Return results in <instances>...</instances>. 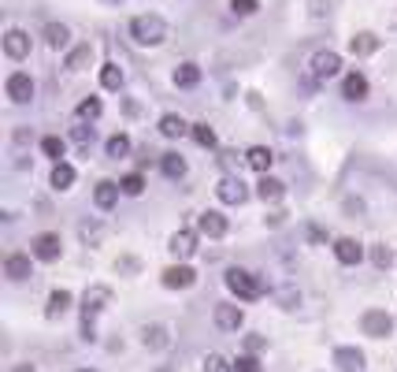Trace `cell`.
<instances>
[{
  "mask_svg": "<svg viewBox=\"0 0 397 372\" xmlns=\"http://www.w3.org/2000/svg\"><path fill=\"white\" fill-rule=\"evenodd\" d=\"M112 302V290L108 287H89L82 294V339L93 342L97 339V316L104 313V305Z\"/></svg>",
  "mask_w": 397,
  "mask_h": 372,
  "instance_id": "6da1fadb",
  "label": "cell"
},
{
  "mask_svg": "<svg viewBox=\"0 0 397 372\" xmlns=\"http://www.w3.org/2000/svg\"><path fill=\"white\" fill-rule=\"evenodd\" d=\"M227 290L238 294L242 302H256V298L264 294V283H260V276L249 272V268H230L227 272Z\"/></svg>",
  "mask_w": 397,
  "mask_h": 372,
  "instance_id": "7a4b0ae2",
  "label": "cell"
},
{
  "mask_svg": "<svg viewBox=\"0 0 397 372\" xmlns=\"http://www.w3.org/2000/svg\"><path fill=\"white\" fill-rule=\"evenodd\" d=\"M131 38L137 45H160L168 38V23L160 15H134L131 19Z\"/></svg>",
  "mask_w": 397,
  "mask_h": 372,
  "instance_id": "3957f363",
  "label": "cell"
},
{
  "mask_svg": "<svg viewBox=\"0 0 397 372\" xmlns=\"http://www.w3.org/2000/svg\"><path fill=\"white\" fill-rule=\"evenodd\" d=\"M360 328H364V335H372V339H390L394 316L386 309H367L364 316H360Z\"/></svg>",
  "mask_w": 397,
  "mask_h": 372,
  "instance_id": "277c9868",
  "label": "cell"
},
{
  "mask_svg": "<svg viewBox=\"0 0 397 372\" xmlns=\"http://www.w3.org/2000/svg\"><path fill=\"white\" fill-rule=\"evenodd\" d=\"M30 253L38 261H60V253H63V242H60V234H52V231H41L38 239L30 242Z\"/></svg>",
  "mask_w": 397,
  "mask_h": 372,
  "instance_id": "5b68a950",
  "label": "cell"
},
{
  "mask_svg": "<svg viewBox=\"0 0 397 372\" xmlns=\"http://www.w3.org/2000/svg\"><path fill=\"white\" fill-rule=\"evenodd\" d=\"M338 71H341V56H338V52L323 49V52H316V56H312V75H316L319 83H327V78H334Z\"/></svg>",
  "mask_w": 397,
  "mask_h": 372,
  "instance_id": "8992f818",
  "label": "cell"
},
{
  "mask_svg": "<svg viewBox=\"0 0 397 372\" xmlns=\"http://www.w3.org/2000/svg\"><path fill=\"white\" fill-rule=\"evenodd\" d=\"M4 89H8V97H12L15 105H26L34 97V78L26 75V71H15V75H8Z\"/></svg>",
  "mask_w": 397,
  "mask_h": 372,
  "instance_id": "52a82bcc",
  "label": "cell"
},
{
  "mask_svg": "<svg viewBox=\"0 0 397 372\" xmlns=\"http://www.w3.org/2000/svg\"><path fill=\"white\" fill-rule=\"evenodd\" d=\"M197 283V272H193L190 265H171V268H163V287L168 290H186Z\"/></svg>",
  "mask_w": 397,
  "mask_h": 372,
  "instance_id": "ba28073f",
  "label": "cell"
},
{
  "mask_svg": "<svg viewBox=\"0 0 397 372\" xmlns=\"http://www.w3.org/2000/svg\"><path fill=\"white\" fill-rule=\"evenodd\" d=\"M197 231L205 234V239H223L227 234V216L216 212V208H208V212L197 216Z\"/></svg>",
  "mask_w": 397,
  "mask_h": 372,
  "instance_id": "9c48e42d",
  "label": "cell"
},
{
  "mask_svg": "<svg viewBox=\"0 0 397 372\" xmlns=\"http://www.w3.org/2000/svg\"><path fill=\"white\" fill-rule=\"evenodd\" d=\"M216 194H219V201H223V205H242L245 197H249V190H245V183H242V179L227 175L223 183L216 186Z\"/></svg>",
  "mask_w": 397,
  "mask_h": 372,
  "instance_id": "30bf717a",
  "label": "cell"
},
{
  "mask_svg": "<svg viewBox=\"0 0 397 372\" xmlns=\"http://www.w3.org/2000/svg\"><path fill=\"white\" fill-rule=\"evenodd\" d=\"M168 250H171L179 261L193 257V253H197V234H193V231H186V228H182V231H174V234H171V242H168Z\"/></svg>",
  "mask_w": 397,
  "mask_h": 372,
  "instance_id": "8fae6325",
  "label": "cell"
},
{
  "mask_svg": "<svg viewBox=\"0 0 397 372\" xmlns=\"http://www.w3.org/2000/svg\"><path fill=\"white\" fill-rule=\"evenodd\" d=\"M242 324H245V313L238 309V305H230V302L216 305V328H223V331H238Z\"/></svg>",
  "mask_w": 397,
  "mask_h": 372,
  "instance_id": "7c38bea8",
  "label": "cell"
},
{
  "mask_svg": "<svg viewBox=\"0 0 397 372\" xmlns=\"http://www.w3.org/2000/svg\"><path fill=\"white\" fill-rule=\"evenodd\" d=\"M119 194H123V186L119 183H112V179H100V183L93 186V201H97V208H115V201H119Z\"/></svg>",
  "mask_w": 397,
  "mask_h": 372,
  "instance_id": "4fadbf2b",
  "label": "cell"
},
{
  "mask_svg": "<svg viewBox=\"0 0 397 372\" xmlns=\"http://www.w3.org/2000/svg\"><path fill=\"white\" fill-rule=\"evenodd\" d=\"M334 365L341 372H364V353H360L356 347H338L334 350Z\"/></svg>",
  "mask_w": 397,
  "mask_h": 372,
  "instance_id": "5bb4252c",
  "label": "cell"
},
{
  "mask_svg": "<svg viewBox=\"0 0 397 372\" xmlns=\"http://www.w3.org/2000/svg\"><path fill=\"white\" fill-rule=\"evenodd\" d=\"M4 52L12 60H26V56H30V38H26L23 30H8L4 34Z\"/></svg>",
  "mask_w": 397,
  "mask_h": 372,
  "instance_id": "9a60e30c",
  "label": "cell"
},
{
  "mask_svg": "<svg viewBox=\"0 0 397 372\" xmlns=\"http://www.w3.org/2000/svg\"><path fill=\"white\" fill-rule=\"evenodd\" d=\"M334 257L341 261V265H360V261H364V246H360L356 239H338L334 242Z\"/></svg>",
  "mask_w": 397,
  "mask_h": 372,
  "instance_id": "2e32d148",
  "label": "cell"
},
{
  "mask_svg": "<svg viewBox=\"0 0 397 372\" xmlns=\"http://www.w3.org/2000/svg\"><path fill=\"white\" fill-rule=\"evenodd\" d=\"M4 276L12 279V283L30 279V257H26V253H12V257L4 261Z\"/></svg>",
  "mask_w": 397,
  "mask_h": 372,
  "instance_id": "e0dca14e",
  "label": "cell"
},
{
  "mask_svg": "<svg viewBox=\"0 0 397 372\" xmlns=\"http://www.w3.org/2000/svg\"><path fill=\"white\" fill-rule=\"evenodd\" d=\"M282 194H286V183H279V179H271V175H264L260 183H256V197H260L264 205L282 201Z\"/></svg>",
  "mask_w": 397,
  "mask_h": 372,
  "instance_id": "ac0fdd59",
  "label": "cell"
},
{
  "mask_svg": "<svg viewBox=\"0 0 397 372\" xmlns=\"http://www.w3.org/2000/svg\"><path fill=\"white\" fill-rule=\"evenodd\" d=\"M245 164L253 171H260V175H267V168L275 164V153L267 149V145H253V149L245 153Z\"/></svg>",
  "mask_w": 397,
  "mask_h": 372,
  "instance_id": "d6986e66",
  "label": "cell"
},
{
  "mask_svg": "<svg viewBox=\"0 0 397 372\" xmlns=\"http://www.w3.org/2000/svg\"><path fill=\"white\" fill-rule=\"evenodd\" d=\"M341 97H345V101H364L367 97V78L364 75H345V83H341Z\"/></svg>",
  "mask_w": 397,
  "mask_h": 372,
  "instance_id": "ffe728a7",
  "label": "cell"
},
{
  "mask_svg": "<svg viewBox=\"0 0 397 372\" xmlns=\"http://www.w3.org/2000/svg\"><path fill=\"white\" fill-rule=\"evenodd\" d=\"M71 302H75V298H71V290H52V294H49V309H45V316H49V320H60V316L71 309Z\"/></svg>",
  "mask_w": 397,
  "mask_h": 372,
  "instance_id": "44dd1931",
  "label": "cell"
},
{
  "mask_svg": "<svg viewBox=\"0 0 397 372\" xmlns=\"http://www.w3.org/2000/svg\"><path fill=\"white\" fill-rule=\"evenodd\" d=\"M190 131H193V127L182 120V116H174V112H168L160 120V134H163V138H182V134H190Z\"/></svg>",
  "mask_w": 397,
  "mask_h": 372,
  "instance_id": "7402d4cb",
  "label": "cell"
},
{
  "mask_svg": "<svg viewBox=\"0 0 397 372\" xmlns=\"http://www.w3.org/2000/svg\"><path fill=\"white\" fill-rule=\"evenodd\" d=\"M49 183H52V190H71V183H75V168H71L67 160H56Z\"/></svg>",
  "mask_w": 397,
  "mask_h": 372,
  "instance_id": "603a6c76",
  "label": "cell"
},
{
  "mask_svg": "<svg viewBox=\"0 0 397 372\" xmlns=\"http://www.w3.org/2000/svg\"><path fill=\"white\" fill-rule=\"evenodd\" d=\"M45 41H49V49H67V45H71V30L63 23H49V26H45Z\"/></svg>",
  "mask_w": 397,
  "mask_h": 372,
  "instance_id": "cb8c5ba5",
  "label": "cell"
},
{
  "mask_svg": "<svg viewBox=\"0 0 397 372\" xmlns=\"http://www.w3.org/2000/svg\"><path fill=\"white\" fill-rule=\"evenodd\" d=\"M378 49V38L375 34H356V38H349V52H353V56H372V52Z\"/></svg>",
  "mask_w": 397,
  "mask_h": 372,
  "instance_id": "d4e9b609",
  "label": "cell"
},
{
  "mask_svg": "<svg viewBox=\"0 0 397 372\" xmlns=\"http://www.w3.org/2000/svg\"><path fill=\"white\" fill-rule=\"evenodd\" d=\"M141 342H145V347H149V350H163V347H168V328H163V324H152V328H145L141 331Z\"/></svg>",
  "mask_w": 397,
  "mask_h": 372,
  "instance_id": "484cf974",
  "label": "cell"
},
{
  "mask_svg": "<svg viewBox=\"0 0 397 372\" xmlns=\"http://www.w3.org/2000/svg\"><path fill=\"white\" fill-rule=\"evenodd\" d=\"M201 83V67L197 63H182L179 71H174V86H182V89H193Z\"/></svg>",
  "mask_w": 397,
  "mask_h": 372,
  "instance_id": "4316f807",
  "label": "cell"
},
{
  "mask_svg": "<svg viewBox=\"0 0 397 372\" xmlns=\"http://www.w3.org/2000/svg\"><path fill=\"white\" fill-rule=\"evenodd\" d=\"M160 168H163V175H168V179H182V175H186V160H182L179 153H163Z\"/></svg>",
  "mask_w": 397,
  "mask_h": 372,
  "instance_id": "83f0119b",
  "label": "cell"
},
{
  "mask_svg": "<svg viewBox=\"0 0 397 372\" xmlns=\"http://www.w3.org/2000/svg\"><path fill=\"white\" fill-rule=\"evenodd\" d=\"M89 60H93V45H78V49L67 52V71H82Z\"/></svg>",
  "mask_w": 397,
  "mask_h": 372,
  "instance_id": "f1b7e54d",
  "label": "cell"
},
{
  "mask_svg": "<svg viewBox=\"0 0 397 372\" xmlns=\"http://www.w3.org/2000/svg\"><path fill=\"white\" fill-rule=\"evenodd\" d=\"M100 86H104V89H119V86H123V67H119V63H104V67H100Z\"/></svg>",
  "mask_w": 397,
  "mask_h": 372,
  "instance_id": "f546056e",
  "label": "cell"
},
{
  "mask_svg": "<svg viewBox=\"0 0 397 372\" xmlns=\"http://www.w3.org/2000/svg\"><path fill=\"white\" fill-rule=\"evenodd\" d=\"M41 153L49 160H63V153H67V142L56 138V134H49V138H41Z\"/></svg>",
  "mask_w": 397,
  "mask_h": 372,
  "instance_id": "4dcf8cb0",
  "label": "cell"
},
{
  "mask_svg": "<svg viewBox=\"0 0 397 372\" xmlns=\"http://www.w3.org/2000/svg\"><path fill=\"white\" fill-rule=\"evenodd\" d=\"M104 149H108V157H112V160H123L126 153H131V138H126V134H112Z\"/></svg>",
  "mask_w": 397,
  "mask_h": 372,
  "instance_id": "1f68e13d",
  "label": "cell"
},
{
  "mask_svg": "<svg viewBox=\"0 0 397 372\" xmlns=\"http://www.w3.org/2000/svg\"><path fill=\"white\" fill-rule=\"evenodd\" d=\"M119 186H123V194H126V197H141V194H145V179L137 175V171L123 175V179H119Z\"/></svg>",
  "mask_w": 397,
  "mask_h": 372,
  "instance_id": "d6a6232c",
  "label": "cell"
},
{
  "mask_svg": "<svg viewBox=\"0 0 397 372\" xmlns=\"http://www.w3.org/2000/svg\"><path fill=\"white\" fill-rule=\"evenodd\" d=\"M100 112H104V108H100V101H97V97H86V101L78 105V120H82V123H93Z\"/></svg>",
  "mask_w": 397,
  "mask_h": 372,
  "instance_id": "836d02e7",
  "label": "cell"
},
{
  "mask_svg": "<svg viewBox=\"0 0 397 372\" xmlns=\"http://www.w3.org/2000/svg\"><path fill=\"white\" fill-rule=\"evenodd\" d=\"M193 138H197V145H205V149H216V131H212L208 123H193Z\"/></svg>",
  "mask_w": 397,
  "mask_h": 372,
  "instance_id": "e575fe53",
  "label": "cell"
},
{
  "mask_svg": "<svg viewBox=\"0 0 397 372\" xmlns=\"http://www.w3.org/2000/svg\"><path fill=\"white\" fill-rule=\"evenodd\" d=\"M205 372H234V361H227L223 353H208V358H205Z\"/></svg>",
  "mask_w": 397,
  "mask_h": 372,
  "instance_id": "d590c367",
  "label": "cell"
},
{
  "mask_svg": "<svg viewBox=\"0 0 397 372\" xmlns=\"http://www.w3.org/2000/svg\"><path fill=\"white\" fill-rule=\"evenodd\" d=\"M390 261H394L390 246H383V242H378V246H372V265H375V268H390Z\"/></svg>",
  "mask_w": 397,
  "mask_h": 372,
  "instance_id": "8d00e7d4",
  "label": "cell"
},
{
  "mask_svg": "<svg viewBox=\"0 0 397 372\" xmlns=\"http://www.w3.org/2000/svg\"><path fill=\"white\" fill-rule=\"evenodd\" d=\"M100 239H104V228H100V223H82V242H89V246H97Z\"/></svg>",
  "mask_w": 397,
  "mask_h": 372,
  "instance_id": "74e56055",
  "label": "cell"
},
{
  "mask_svg": "<svg viewBox=\"0 0 397 372\" xmlns=\"http://www.w3.org/2000/svg\"><path fill=\"white\" fill-rule=\"evenodd\" d=\"M234 372H260V361H256V353H242V358L234 361Z\"/></svg>",
  "mask_w": 397,
  "mask_h": 372,
  "instance_id": "f35d334b",
  "label": "cell"
},
{
  "mask_svg": "<svg viewBox=\"0 0 397 372\" xmlns=\"http://www.w3.org/2000/svg\"><path fill=\"white\" fill-rule=\"evenodd\" d=\"M71 138H75L78 145H89V142L97 138V131H93L89 123H82V127H75V131H71Z\"/></svg>",
  "mask_w": 397,
  "mask_h": 372,
  "instance_id": "ab89813d",
  "label": "cell"
},
{
  "mask_svg": "<svg viewBox=\"0 0 397 372\" xmlns=\"http://www.w3.org/2000/svg\"><path fill=\"white\" fill-rule=\"evenodd\" d=\"M230 8H234V15H253L260 8V0H230Z\"/></svg>",
  "mask_w": 397,
  "mask_h": 372,
  "instance_id": "60d3db41",
  "label": "cell"
},
{
  "mask_svg": "<svg viewBox=\"0 0 397 372\" xmlns=\"http://www.w3.org/2000/svg\"><path fill=\"white\" fill-rule=\"evenodd\" d=\"M279 302H282V309H293V305L301 302V294L297 290H279Z\"/></svg>",
  "mask_w": 397,
  "mask_h": 372,
  "instance_id": "b9f144b4",
  "label": "cell"
},
{
  "mask_svg": "<svg viewBox=\"0 0 397 372\" xmlns=\"http://www.w3.org/2000/svg\"><path fill=\"white\" fill-rule=\"evenodd\" d=\"M264 347H267L264 335H245V350H249V353H260Z\"/></svg>",
  "mask_w": 397,
  "mask_h": 372,
  "instance_id": "7bdbcfd3",
  "label": "cell"
},
{
  "mask_svg": "<svg viewBox=\"0 0 397 372\" xmlns=\"http://www.w3.org/2000/svg\"><path fill=\"white\" fill-rule=\"evenodd\" d=\"M15 372H38L34 365H15Z\"/></svg>",
  "mask_w": 397,
  "mask_h": 372,
  "instance_id": "ee69618b",
  "label": "cell"
},
{
  "mask_svg": "<svg viewBox=\"0 0 397 372\" xmlns=\"http://www.w3.org/2000/svg\"><path fill=\"white\" fill-rule=\"evenodd\" d=\"M82 372H89V369H82Z\"/></svg>",
  "mask_w": 397,
  "mask_h": 372,
  "instance_id": "f6af8a7d",
  "label": "cell"
}]
</instances>
